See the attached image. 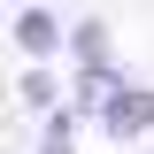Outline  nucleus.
I'll return each mask as SVG.
<instances>
[{
	"label": "nucleus",
	"mask_w": 154,
	"mask_h": 154,
	"mask_svg": "<svg viewBox=\"0 0 154 154\" xmlns=\"http://www.w3.org/2000/svg\"><path fill=\"white\" fill-rule=\"evenodd\" d=\"M100 123H108V139L154 131V93H146V85H116V93H100Z\"/></svg>",
	"instance_id": "obj_1"
},
{
	"label": "nucleus",
	"mask_w": 154,
	"mask_h": 154,
	"mask_svg": "<svg viewBox=\"0 0 154 154\" xmlns=\"http://www.w3.org/2000/svg\"><path fill=\"white\" fill-rule=\"evenodd\" d=\"M16 46H23L31 62H54V54H62V16H46V8H23V16H16Z\"/></svg>",
	"instance_id": "obj_2"
},
{
	"label": "nucleus",
	"mask_w": 154,
	"mask_h": 154,
	"mask_svg": "<svg viewBox=\"0 0 154 154\" xmlns=\"http://www.w3.org/2000/svg\"><path fill=\"white\" fill-rule=\"evenodd\" d=\"M77 46V62H108V31H100V23H77V31H62Z\"/></svg>",
	"instance_id": "obj_3"
},
{
	"label": "nucleus",
	"mask_w": 154,
	"mask_h": 154,
	"mask_svg": "<svg viewBox=\"0 0 154 154\" xmlns=\"http://www.w3.org/2000/svg\"><path fill=\"white\" fill-rule=\"evenodd\" d=\"M54 93H62V85H54L46 69H31V77H23V108H38V116H46V108H54Z\"/></svg>",
	"instance_id": "obj_4"
},
{
	"label": "nucleus",
	"mask_w": 154,
	"mask_h": 154,
	"mask_svg": "<svg viewBox=\"0 0 154 154\" xmlns=\"http://www.w3.org/2000/svg\"><path fill=\"white\" fill-rule=\"evenodd\" d=\"M38 154H69V116H62V108H46V146H38Z\"/></svg>",
	"instance_id": "obj_5"
}]
</instances>
